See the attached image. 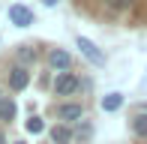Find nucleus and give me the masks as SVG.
Segmentation results:
<instances>
[{"instance_id":"nucleus-1","label":"nucleus","mask_w":147,"mask_h":144,"mask_svg":"<svg viewBox=\"0 0 147 144\" xmlns=\"http://www.w3.org/2000/svg\"><path fill=\"white\" fill-rule=\"evenodd\" d=\"M30 81H33L30 69L18 66L9 54L0 57V87H3L6 93H24V90L30 87Z\"/></svg>"},{"instance_id":"nucleus-2","label":"nucleus","mask_w":147,"mask_h":144,"mask_svg":"<svg viewBox=\"0 0 147 144\" xmlns=\"http://www.w3.org/2000/svg\"><path fill=\"white\" fill-rule=\"evenodd\" d=\"M45 114H48L54 123L75 126V123H81L84 114H87V102L84 99H54L48 108H45Z\"/></svg>"},{"instance_id":"nucleus-3","label":"nucleus","mask_w":147,"mask_h":144,"mask_svg":"<svg viewBox=\"0 0 147 144\" xmlns=\"http://www.w3.org/2000/svg\"><path fill=\"white\" fill-rule=\"evenodd\" d=\"M45 51H48V45L33 39V42H18V45H12V48H9V57L18 63V66L33 69V66H39V63L45 60Z\"/></svg>"},{"instance_id":"nucleus-4","label":"nucleus","mask_w":147,"mask_h":144,"mask_svg":"<svg viewBox=\"0 0 147 144\" xmlns=\"http://www.w3.org/2000/svg\"><path fill=\"white\" fill-rule=\"evenodd\" d=\"M81 90H84V72L72 69V72H60V75H54L51 93H54L57 99H75V96H81Z\"/></svg>"},{"instance_id":"nucleus-5","label":"nucleus","mask_w":147,"mask_h":144,"mask_svg":"<svg viewBox=\"0 0 147 144\" xmlns=\"http://www.w3.org/2000/svg\"><path fill=\"white\" fill-rule=\"evenodd\" d=\"M141 0H99V6L90 12V15L102 18V21H117V18H126L132 9H138Z\"/></svg>"},{"instance_id":"nucleus-6","label":"nucleus","mask_w":147,"mask_h":144,"mask_svg":"<svg viewBox=\"0 0 147 144\" xmlns=\"http://www.w3.org/2000/svg\"><path fill=\"white\" fill-rule=\"evenodd\" d=\"M45 69H51L54 75L60 72H72L75 69V57H72L69 48H60V45H48V51H45Z\"/></svg>"},{"instance_id":"nucleus-7","label":"nucleus","mask_w":147,"mask_h":144,"mask_svg":"<svg viewBox=\"0 0 147 144\" xmlns=\"http://www.w3.org/2000/svg\"><path fill=\"white\" fill-rule=\"evenodd\" d=\"M75 48L81 51V54H84V60H87V63H93L96 69H102L105 63H108V57H105V51L99 48V45L93 42V39H87V36H75Z\"/></svg>"},{"instance_id":"nucleus-8","label":"nucleus","mask_w":147,"mask_h":144,"mask_svg":"<svg viewBox=\"0 0 147 144\" xmlns=\"http://www.w3.org/2000/svg\"><path fill=\"white\" fill-rule=\"evenodd\" d=\"M129 132H132V138H135L138 144H147V111H141V108H132L129 111Z\"/></svg>"},{"instance_id":"nucleus-9","label":"nucleus","mask_w":147,"mask_h":144,"mask_svg":"<svg viewBox=\"0 0 147 144\" xmlns=\"http://www.w3.org/2000/svg\"><path fill=\"white\" fill-rule=\"evenodd\" d=\"M15 120H18V105L12 99V93H6L0 87V126H12Z\"/></svg>"},{"instance_id":"nucleus-10","label":"nucleus","mask_w":147,"mask_h":144,"mask_svg":"<svg viewBox=\"0 0 147 144\" xmlns=\"http://www.w3.org/2000/svg\"><path fill=\"white\" fill-rule=\"evenodd\" d=\"M6 15H9V21L15 24V27H30V24L36 21V12H33L30 6H24V3H12Z\"/></svg>"},{"instance_id":"nucleus-11","label":"nucleus","mask_w":147,"mask_h":144,"mask_svg":"<svg viewBox=\"0 0 147 144\" xmlns=\"http://www.w3.org/2000/svg\"><path fill=\"white\" fill-rule=\"evenodd\" d=\"M48 144H75V126L51 123L48 126Z\"/></svg>"},{"instance_id":"nucleus-12","label":"nucleus","mask_w":147,"mask_h":144,"mask_svg":"<svg viewBox=\"0 0 147 144\" xmlns=\"http://www.w3.org/2000/svg\"><path fill=\"white\" fill-rule=\"evenodd\" d=\"M93 135H96V120L84 117L81 123H75V144H90Z\"/></svg>"},{"instance_id":"nucleus-13","label":"nucleus","mask_w":147,"mask_h":144,"mask_svg":"<svg viewBox=\"0 0 147 144\" xmlns=\"http://www.w3.org/2000/svg\"><path fill=\"white\" fill-rule=\"evenodd\" d=\"M123 102H126V99H123V93H117V90H114V93H105V96H102L99 108H102L105 114H114L117 108H123Z\"/></svg>"},{"instance_id":"nucleus-14","label":"nucleus","mask_w":147,"mask_h":144,"mask_svg":"<svg viewBox=\"0 0 147 144\" xmlns=\"http://www.w3.org/2000/svg\"><path fill=\"white\" fill-rule=\"evenodd\" d=\"M24 129H27L30 135H42V132H45V117H39V114H30L27 120H24Z\"/></svg>"},{"instance_id":"nucleus-15","label":"nucleus","mask_w":147,"mask_h":144,"mask_svg":"<svg viewBox=\"0 0 147 144\" xmlns=\"http://www.w3.org/2000/svg\"><path fill=\"white\" fill-rule=\"evenodd\" d=\"M51 87H54V72H51V69H42L39 78H36V90H39V93H48Z\"/></svg>"},{"instance_id":"nucleus-16","label":"nucleus","mask_w":147,"mask_h":144,"mask_svg":"<svg viewBox=\"0 0 147 144\" xmlns=\"http://www.w3.org/2000/svg\"><path fill=\"white\" fill-rule=\"evenodd\" d=\"M0 144H9V135H6V126H0Z\"/></svg>"},{"instance_id":"nucleus-17","label":"nucleus","mask_w":147,"mask_h":144,"mask_svg":"<svg viewBox=\"0 0 147 144\" xmlns=\"http://www.w3.org/2000/svg\"><path fill=\"white\" fill-rule=\"evenodd\" d=\"M57 3H60V0H42V6H48V9H54Z\"/></svg>"},{"instance_id":"nucleus-18","label":"nucleus","mask_w":147,"mask_h":144,"mask_svg":"<svg viewBox=\"0 0 147 144\" xmlns=\"http://www.w3.org/2000/svg\"><path fill=\"white\" fill-rule=\"evenodd\" d=\"M9 144H30V141H24V138H15V141H9Z\"/></svg>"}]
</instances>
